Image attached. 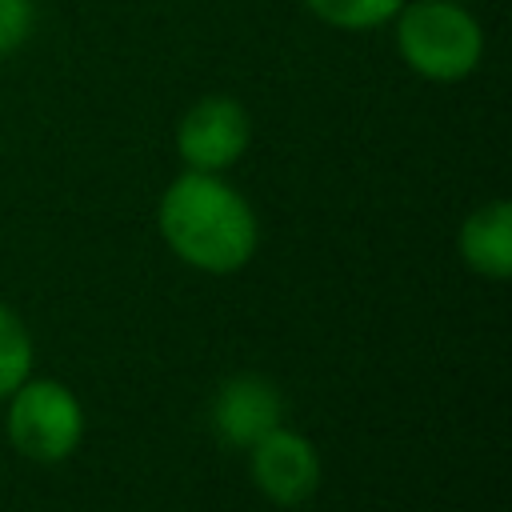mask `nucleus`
Returning <instances> with one entry per match:
<instances>
[{
	"instance_id": "obj_1",
	"label": "nucleus",
	"mask_w": 512,
	"mask_h": 512,
	"mask_svg": "<svg viewBox=\"0 0 512 512\" xmlns=\"http://www.w3.org/2000/svg\"><path fill=\"white\" fill-rule=\"evenodd\" d=\"M156 224L172 256L208 276L240 272L260 244L256 212L244 192L224 180V172L184 168L160 192Z\"/></svg>"
},
{
	"instance_id": "obj_2",
	"label": "nucleus",
	"mask_w": 512,
	"mask_h": 512,
	"mask_svg": "<svg viewBox=\"0 0 512 512\" xmlns=\"http://www.w3.org/2000/svg\"><path fill=\"white\" fill-rule=\"evenodd\" d=\"M392 24L400 60L432 84L472 76L484 56V28L460 0H404Z\"/></svg>"
},
{
	"instance_id": "obj_3",
	"label": "nucleus",
	"mask_w": 512,
	"mask_h": 512,
	"mask_svg": "<svg viewBox=\"0 0 512 512\" xmlns=\"http://www.w3.org/2000/svg\"><path fill=\"white\" fill-rule=\"evenodd\" d=\"M8 440L24 460L60 464L84 440V408L76 392L52 376H28L8 396Z\"/></svg>"
},
{
	"instance_id": "obj_4",
	"label": "nucleus",
	"mask_w": 512,
	"mask_h": 512,
	"mask_svg": "<svg viewBox=\"0 0 512 512\" xmlns=\"http://www.w3.org/2000/svg\"><path fill=\"white\" fill-rule=\"evenodd\" d=\"M252 144V116L236 96H204L176 124V156L192 172H228Z\"/></svg>"
},
{
	"instance_id": "obj_5",
	"label": "nucleus",
	"mask_w": 512,
	"mask_h": 512,
	"mask_svg": "<svg viewBox=\"0 0 512 512\" xmlns=\"http://www.w3.org/2000/svg\"><path fill=\"white\" fill-rule=\"evenodd\" d=\"M248 472L272 504L296 508L320 488V452L304 432L280 424L248 448Z\"/></svg>"
},
{
	"instance_id": "obj_6",
	"label": "nucleus",
	"mask_w": 512,
	"mask_h": 512,
	"mask_svg": "<svg viewBox=\"0 0 512 512\" xmlns=\"http://www.w3.org/2000/svg\"><path fill=\"white\" fill-rule=\"evenodd\" d=\"M208 416H212V432L228 448L248 452L260 436L284 424V396L268 376L236 372L216 388Z\"/></svg>"
},
{
	"instance_id": "obj_7",
	"label": "nucleus",
	"mask_w": 512,
	"mask_h": 512,
	"mask_svg": "<svg viewBox=\"0 0 512 512\" xmlns=\"http://www.w3.org/2000/svg\"><path fill=\"white\" fill-rule=\"evenodd\" d=\"M460 260L484 276V280H508L512 276V204L488 200L472 208L460 224Z\"/></svg>"
},
{
	"instance_id": "obj_8",
	"label": "nucleus",
	"mask_w": 512,
	"mask_h": 512,
	"mask_svg": "<svg viewBox=\"0 0 512 512\" xmlns=\"http://www.w3.org/2000/svg\"><path fill=\"white\" fill-rule=\"evenodd\" d=\"M32 360H36V348H32L28 324L20 320L16 308L0 300V400H8L32 376Z\"/></svg>"
},
{
	"instance_id": "obj_9",
	"label": "nucleus",
	"mask_w": 512,
	"mask_h": 512,
	"mask_svg": "<svg viewBox=\"0 0 512 512\" xmlns=\"http://www.w3.org/2000/svg\"><path fill=\"white\" fill-rule=\"evenodd\" d=\"M304 8L328 24V28H340V32H368V28H380L388 24L404 0H304Z\"/></svg>"
},
{
	"instance_id": "obj_10",
	"label": "nucleus",
	"mask_w": 512,
	"mask_h": 512,
	"mask_svg": "<svg viewBox=\"0 0 512 512\" xmlns=\"http://www.w3.org/2000/svg\"><path fill=\"white\" fill-rule=\"evenodd\" d=\"M36 24V4L32 0H0V56H12L24 48Z\"/></svg>"
},
{
	"instance_id": "obj_11",
	"label": "nucleus",
	"mask_w": 512,
	"mask_h": 512,
	"mask_svg": "<svg viewBox=\"0 0 512 512\" xmlns=\"http://www.w3.org/2000/svg\"><path fill=\"white\" fill-rule=\"evenodd\" d=\"M460 4H464V0H460Z\"/></svg>"
}]
</instances>
